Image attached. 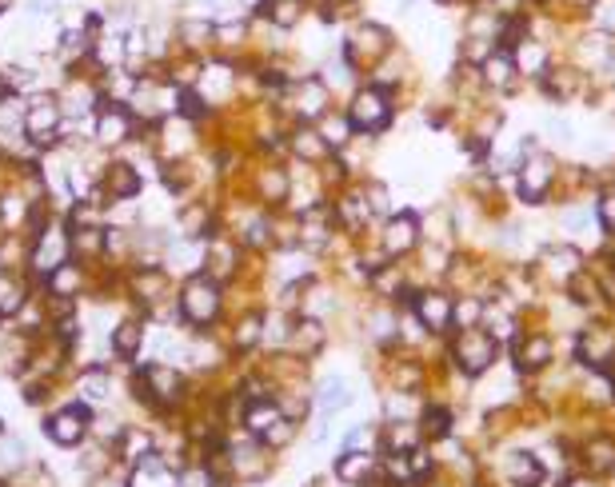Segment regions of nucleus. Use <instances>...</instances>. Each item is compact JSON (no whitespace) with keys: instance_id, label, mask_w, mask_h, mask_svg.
<instances>
[{"instance_id":"1","label":"nucleus","mask_w":615,"mask_h":487,"mask_svg":"<svg viewBox=\"0 0 615 487\" xmlns=\"http://www.w3.org/2000/svg\"><path fill=\"white\" fill-rule=\"evenodd\" d=\"M395 45H400V40H395V33H392L388 25H384V20H376V16H356V20H348V28H343L340 57L348 60L352 68L368 72L380 57H388Z\"/></svg>"},{"instance_id":"2","label":"nucleus","mask_w":615,"mask_h":487,"mask_svg":"<svg viewBox=\"0 0 615 487\" xmlns=\"http://www.w3.org/2000/svg\"><path fill=\"white\" fill-rule=\"evenodd\" d=\"M395 109H400V104H395V92L380 88V84H372V80H360L356 88L348 92V104H343V112H348L356 136L388 132L392 120H395Z\"/></svg>"},{"instance_id":"3","label":"nucleus","mask_w":615,"mask_h":487,"mask_svg":"<svg viewBox=\"0 0 615 487\" xmlns=\"http://www.w3.org/2000/svg\"><path fill=\"white\" fill-rule=\"evenodd\" d=\"M444 352L452 359V368L460 372L464 379H484L492 368L499 364V356H504V347H499L492 336H487V327H467V332H452L444 340Z\"/></svg>"},{"instance_id":"4","label":"nucleus","mask_w":615,"mask_h":487,"mask_svg":"<svg viewBox=\"0 0 615 487\" xmlns=\"http://www.w3.org/2000/svg\"><path fill=\"white\" fill-rule=\"evenodd\" d=\"M559 180H564V164L536 144V148H528L524 161L516 164V196L524 200V204H548V200L556 196Z\"/></svg>"},{"instance_id":"5","label":"nucleus","mask_w":615,"mask_h":487,"mask_svg":"<svg viewBox=\"0 0 615 487\" xmlns=\"http://www.w3.org/2000/svg\"><path fill=\"white\" fill-rule=\"evenodd\" d=\"M288 97V112L296 116V124H316L320 116H328L336 109V92L328 88V80L320 72H304L284 88Z\"/></svg>"},{"instance_id":"6","label":"nucleus","mask_w":615,"mask_h":487,"mask_svg":"<svg viewBox=\"0 0 615 487\" xmlns=\"http://www.w3.org/2000/svg\"><path fill=\"white\" fill-rule=\"evenodd\" d=\"M376 244L388 260L415 256L420 244H424V216L412 208H400V212H392V216H384V224L376 232Z\"/></svg>"},{"instance_id":"7","label":"nucleus","mask_w":615,"mask_h":487,"mask_svg":"<svg viewBox=\"0 0 615 487\" xmlns=\"http://www.w3.org/2000/svg\"><path fill=\"white\" fill-rule=\"evenodd\" d=\"M507 356H512V368L524 379H539L556 368L559 347H556V336L544 332V327H524V336L507 347Z\"/></svg>"},{"instance_id":"8","label":"nucleus","mask_w":615,"mask_h":487,"mask_svg":"<svg viewBox=\"0 0 615 487\" xmlns=\"http://www.w3.org/2000/svg\"><path fill=\"white\" fill-rule=\"evenodd\" d=\"M220 312H224V292H220V284L208 276V272L184 280V288H180V316L192 327H212L216 320H220Z\"/></svg>"},{"instance_id":"9","label":"nucleus","mask_w":615,"mask_h":487,"mask_svg":"<svg viewBox=\"0 0 615 487\" xmlns=\"http://www.w3.org/2000/svg\"><path fill=\"white\" fill-rule=\"evenodd\" d=\"M404 308H412L415 320H420L436 340H447V336H452V312H456V292L452 288H444V284L415 288Z\"/></svg>"},{"instance_id":"10","label":"nucleus","mask_w":615,"mask_h":487,"mask_svg":"<svg viewBox=\"0 0 615 487\" xmlns=\"http://www.w3.org/2000/svg\"><path fill=\"white\" fill-rule=\"evenodd\" d=\"M536 88L544 92V100H551V104H571V100H579V97H591V80L583 77V72L571 65L568 57H556V65H551L544 77L536 80Z\"/></svg>"},{"instance_id":"11","label":"nucleus","mask_w":615,"mask_h":487,"mask_svg":"<svg viewBox=\"0 0 615 487\" xmlns=\"http://www.w3.org/2000/svg\"><path fill=\"white\" fill-rule=\"evenodd\" d=\"M576 359L588 372H611L615 368V327L611 324H588L576 336Z\"/></svg>"},{"instance_id":"12","label":"nucleus","mask_w":615,"mask_h":487,"mask_svg":"<svg viewBox=\"0 0 615 487\" xmlns=\"http://www.w3.org/2000/svg\"><path fill=\"white\" fill-rule=\"evenodd\" d=\"M583 268H588V260H583V252L576 248V244H544V248H539L536 272L556 284V288H568V280Z\"/></svg>"},{"instance_id":"13","label":"nucleus","mask_w":615,"mask_h":487,"mask_svg":"<svg viewBox=\"0 0 615 487\" xmlns=\"http://www.w3.org/2000/svg\"><path fill=\"white\" fill-rule=\"evenodd\" d=\"M476 72H479L484 92H496V97H512V92L524 88V77H519V68L512 60V48H496Z\"/></svg>"},{"instance_id":"14","label":"nucleus","mask_w":615,"mask_h":487,"mask_svg":"<svg viewBox=\"0 0 615 487\" xmlns=\"http://www.w3.org/2000/svg\"><path fill=\"white\" fill-rule=\"evenodd\" d=\"M556 57H559L556 45H548V40H539V36H519L512 45V60H516L524 84H536L551 65H556Z\"/></svg>"},{"instance_id":"15","label":"nucleus","mask_w":615,"mask_h":487,"mask_svg":"<svg viewBox=\"0 0 615 487\" xmlns=\"http://www.w3.org/2000/svg\"><path fill=\"white\" fill-rule=\"evenodd\" d=\"M284 144H288V152L296 156V164H308V168H320V164H328L332 156H336L328 148L324 136H320L316 124H292Z\"/></svg>"},{"instance_id":"16","label":"nucleus","mask_w":615,"mask_h":487,"mask_svg":"<svg viewBox=\"0 0 615 487\" xmlns=\"http://www.w3.org/2000/svg\"><path fill=\"white\" fill-rule=\"evenodd\" d=\"M140 396H149L152 404H176L184 396V379L176 368H164V364H149L140 372Z\"/></svg>"},{"instance_id":"17","label":"nucleus","mask_w":615,"mask_h":487,"mask_svg":"<svg viewBox=\"0 0 615 487\" xmlns=\"http://www.w3.org/2000/svg\"><path fill=\"white\" fill-rule=\"evenodd\" d=\"M25 132H28V140H33V144L48 148L52 140H56V132H60V104L52 100V97H40L36 104H28Z\"/></svg>"},{"instance_id":"18","label":"nucleus","mask_w":615,"mask_h":487,"mask_svg":"<svg viewBox=\"0 0 615 487\" xmlns=\"http://www.w3.org/2000/svg\"><path fill=\"white\" fill-rule=\"evenodd\" d=\"M68 252H72L68 228L52 224V228L40 232V244H36V252H33V268L40 272V276H52V272H56L60 264L68 260Z\"/></svg>"},{"instance_id":"19","label":"nucleus","mask_w":615,"mask_h":487,"mask_svg":"<svg viewBox=\"0 0 615 487\" xmlns=\"http://www.w3.org/2000/svg\"><path fill=\"white\" fill-rule=\"evenodd\" d=\"M48 436L60 443V448H72L88 436V411L85 408H65L48 420Z\"/></svg>"},{"instance_id":"20","label":"nucleus","mask_w":615,"mask_h":487,"mask_svg":"<svg viewBox=\"0 0 615 487\" xmlns=\"http://www.w3.org/2000/svg\"><path fill=\"white\" fill-rule=\"evenodd\" d=\"M132 132V112L128 109H117V104H100V116H97V140L100 144H124Z\"/></svg>"},{"instance_id":"21","label":"nucleus","mask_w":615,"mask_h":487,"mask_svg":"<svg viewBox=\"0 0 615 487\" xmlns=\"http://www.w3.org/2000/svg\"><path fill=\"white\" fill-rule=\"evenodd\" d=\"M507 480H512L516 487H539L544 483V463H539V455L536 451H512L507 455Z\"/></svg>"},{"instance_id":"22","label":"nucleus","mask_w":615,"mask_h":487,"mask_svg":"<svg viewBox=\"0 0 615 487\" xmlns=\"http://www.w3.org/2000/svg\"><path fill=\"white\" fill-rule=\"evenodd\" d=\"M316 129H320V136L328 140L332 152H343V148L356 140V129H352V120H348V112H343V109H332L328 116H320Z\"/></svg>"},{"instance_id":"23","label":"nucleus","mask_w":615,"mask_h":487,"mask_svg":"<svg viewBox=\"0 0 615 487\" xmlns=\"http://www.w3.org/2000/svg\"><path fill=\"white\" fill-rule=\"evenodd\" d=\"M376 468H380V463H376V451H348V448H343L340 463H336V475H340V480L348 483V487H360Z\"/></svg>"},{"instance_id":"24","label":"nucleus","mask_w":615,"mask_h":487,"mask_svg":"<svg viewBox=\"0 0 615 487\" xmlns=\"http://www.w3.org/2000/svg\"><path fill=\"white\" fill-rule=\"evenodd\" d=\"M487 300L479 292H460L456 295V312H452V332H467V327H484Z\"/></svg>"},{"instance_id":"25","label":"nucleus","mask_w":615,"mask_h":487,"mask_svg":"<svg viewBox=\"0 0 615 487\" xmlns=\"http://www.w3.org/2000/svg\"><path fill=\"white\" fill-rule=\"evenodd\" d=\"M176 36H180L184 48H212L216 45V20L212 16H189L176 25Z\"/></svg>"},{"instance_id":"26","label":"nucleus","mask_w":615,"mask_h":487,"mask_svg":"<svg viewBox=\"0 0 615 487\" xmlns=\"http://www.w3.org/2000/svg\"><path fill=\"white\" fill-rule=\"evenodd\" d=\"M104 192H108L112 200H132L140 192V176H137V168H128V164H112L108 172H104Z\"/></svg>"},{"instance_id":"27","label":"nucleus","mask_w":615,"mask_h":487,"mask_svg":"<svg viewBox=\"0 0 615 487\" xmlns=\"http://www.w3.org/2000/svg\"><path fill=\"white\" fill-rule=\"evenodd\" d=\"M579 460L588 463L591 471H611L615 468V440L611 436H596L579 448Z\"/></svg>"},{"instance_id":"28","label":"nucleus","mask_w":615,"mask_h":487,"mask_svg":"<svg viewBox=\"0 0 615 487\" xmlns=\"http://www.w3.org/2000/svg\"><path fill=\"white\" fill-rule=\"evenodd\" d=\"M591 212H596V224L603 240H615V184H603L596 200H591Z\"/></svg>"},{"instance_id":"29","label":"nucleus","mask_w":615,"mask_h":487,"mask_svg":"<svg viewBox=\"0 0 615 487\" xmlns=\"http://www.w3.org/2000/svg\"><path fill=\"white\" fill-rule=\"evenodd\" d=\"M25 300H28L25 284L16 276H8V272H0V316H16L25 308Z\"/></svg>"},{"instance_id":"30","label":"nucleus","mask_w":615,"mask_h":487,"mask_svg":"<svg viewBox=\"0 0 615 487\" xmlns=\"http://www.w3.org/2000/svg\"><path fill=\"white\" fill-rule=\"evenodd\" d=\"M236 347L240 352H252V347L264 344V316H244V320L236 324Z\"/></svg>"},{"instance_id":"31","label":"nucleus","mask_w":615,"mask_h":487,"mask_svg":"<svg viewBox=\"0 0 615 487\" xmlns=\"http://www.w3.org/2000/svg\"><path fill=\"white\" fill-rule=\"evenodd\" d=\"M140 340H144L140 320H124V324H117V332H112V347H117L120 356H132L140 347Z\"/></svg>"},{"instance_id":"32","label":"nucleus","mask_w":615,"mask_h":487,"mask_svg":"<svg viewBox=\"0 0 615 487\" xmlns=\"http://www.w3.org/2000/svg\"><path fill=\"white\" fill-rule=\"evenodd\" d=\"M77 288H80V268H72V264L65 260L56 272L48 276V292L52 295H77Z\"/></svg>"},{"instance_id":"33","label":"nucleus","mask_w":615,"mask_h":487,"mask_svg":"<svg viewBox=\"0 0 615 487\" xmlns=\"http://www.w3.org/2000/svg\"><path fill=\"white\" fill-rule=\"evenodd\" d=\"M348 399H352V396H348V388H343V384H340V379H328V384H324V388H320V391H316V404H320V408H324V411H328V416H332V411H340L343 404H348Z\"/></svg>"},{"instance_id":"34","label":"nucleus","mask_w":615,"mask_h":487,"mask_svg":"<svg viewBox=\"0 0 615 487\" xmlns=\"http://www.w3.org/2000/svg\"><path fill=\"white\" fill-rule=\"evenodd\" d=\"M212 232V216H208L204 208H192V212H184V236H208Z\"/></svg>"},{"instance_id":"35","label":"nucleus","mask_w":615,"mask_h":487,"mask_svg":"<svg viewBox=\"0 0 615 487\" xmlns=\"http://www.w3.org/2000/svg\"><path fill=\"white\" fill-rule=\"evenodd\" d=\"M124 455H128V460H144V455H152V436L149 431H128V436H124Z\"/></svg>"},{"instance_id":"36","label":"nucleus","mask_w":615,"mask_h":487,"mask_svg":"<svg viewBox=\"0 0 615 487\" xmlns=\"http://www.w3.org/2000/svg\"><path fill=\"white\" fill-rule=\"evenodd\" d=\"M484 5H492L499 16H528V13H536V0H484Z\"/></svg>"},{"instance_id":"37","label":"nucleus","mask_w":615,"mask_h":487,"mask_svg":"<svg viewBox=\"0 0 615 487\" xmlns=\"http://www.w3.org/2000/svg\"><path fill=\"white\" fill-rule=\"evenodd\" d=\"M80 384H85V391H88V396H97V399L108 396V376H100V372H88Z\"/></svg>"},{"instance_id":"38","label":"nucleus","mask_w":615,"mask_h":487,"mask_svg":"<svg viewBox=\"0 0 615 487\" xmlns=\"http://www.w3.org/2000/svg\"><path fill=\"white\" fill-rule=\"evenodd\" d=\"M432 5L444 8V13H456V16H460V13H467L472 5H479V0H432Z\"/></svg>"},{"instance_id":"39","label":"nucleus","mask_w":615,"mask_h":487,"mask_svg":"<svg viewBox=\"0 0 615 487\" xmlns=\"http://www.w3.org/2000/svg\"><path fill=\"white\" fill-rule=\"evenodd\" d=\"M568 487H600L596 480H568Z\"/></svg>"}]
</instances>
